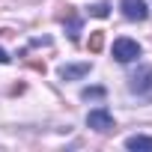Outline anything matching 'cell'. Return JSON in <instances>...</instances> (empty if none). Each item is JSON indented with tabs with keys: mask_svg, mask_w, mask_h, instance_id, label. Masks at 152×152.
Returning <instances> with one entry per match:
<instances>
[{
	"mask_svg": "<svg viewBox=\"0 0 152 152\" xmlns=\"http://www.w3.org/2000/svg\"><path fill=\"white\" fill-rule=\"evenodd\" d=\"M81 96H84V99H99V96H104V90H102V87H93V90H84Z\"/></svg>",
	"mask_w": 152,
	"mask_h": 152,
	"instance_id": "obj_7",
	"label": "cell"
},
{
	"mask_svg": "<svg viewBox=\"0 0 152 152\" xmlns=\"http://www.w3.org/2000/svg\"><path fill=\"white\" fill-rule=\"evenodd\" d=\"M87 128H93V131H110L113 128V113L107 110V107H93L90 113H87Z\"/></svg>",
	"mask_w": 152,
	"mask_h": 152,
	"instance_id": "obj_3",
	"label": "cell"
},
{
	"mask_svg": "<svg viewBox=\"0 0 152 152\" xmlns=\"http://www.w3.org/2000/svg\"><path fill=\"white\" fill-rule=\"evenodd\" d=\"M128 90L134 96H152V66H137V72H131Z\"/></svg>",
	"mask_w": 152,
	"mask_h": 152,
	"instance_id": "obj_1",
	"label": "cell"
},
{
	"mask_svg": "<svg viewBox=\"0 0 152 152\" xmlns=\"http://www.w3.org/2000/svg\"><path fill=\"white\" fill-rule=\"evenodd\" d=\"M119 9H122V15H125L128 21H143V18L149 15L146 0H122V3H119Z\"/></svg>",
	"mask_w": 152,
	"mask_h": 152,
	"instance_id": "obj_4",
	"label": "cell"
},
{
	"mask_svg": "<svg viewBox=\"0 0 152 152\" xmlns=\"http://www.w3.org/2000/svg\"><path fill=\"white\" fill-rule=\"evenodd\" d=\"M125 149H131V152H152V137L149 134H131V137H125Z\"/></svg>",
	"mask_w": 152,
	"mask_h": 152,
	"instance_id": "obj_6",
	"label": "cell"
},
{
	"mask_svg": "<svg viewBox=\"0 0 152 152\" xmlns=\"http://www.w3.org/2000/svg\"><path fill=\"white\" fill-rule=\"evenodd\" d=\"M93 15H99V18H104V15H107V6H104V3H99V6H93Z\"/></svg>",
	"mask_w": 152,
	"mask_h": 152,
	"instance_id": "obj_8",
	"label": "cell"
},
{
	"mask_svg": "<svg viewBox=\"0 0 152 152\" xmlns=\"http://www.w3.org/2000/svg\"><path fill=\"white\" fill-rule=\"evenodd\" d=\"M90 75V63H72V66H60V78L63 81H78Z\"/></svg>",
	"mask_w": 152,
	"mask_h": 152,
	"instance_id": "obj_5",
	"label": "cell"
},
{
	"mask_svg": "<svg viewBox=\"0 0 152 152\" xmlns=\"http://www.w3.org/2000/svg\"><path fill=\"white\" fill-rule=\"evenodd\" d=\"M140 54H143L140 45L134 39H128V36H122V39L113 42V60H119V63H134Z\"/></svg>",
	"mask_w": 152,
	"mask_h": 152,
	"instance_id": "obj_2",
	"label": "cell"
},
{
	"mask_svg": "<svg viewBox=\"0 0 152 152\" xmlns=\"http://www.w3.org/2000/svg\"><path fill=\"white\" fill-rule=\"evenodd\" d=\"M0 63H9V54H6L3 48H0Z\"/></svg>",
	"mask_w": 152,
	"mask_h": 152,
	"instance_id": "obj_9",
	"label": "cell"
}]
</instances>
